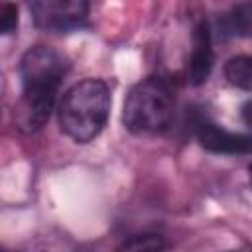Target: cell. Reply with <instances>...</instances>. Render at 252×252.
<instances>
[{
  "label": "cell",
  "instance_id": "cell-9",
  "mask_svg": "<svg viewBox=\"0 0 252 252\" xmlns=\"http://www.w3.org/2000/svg\"><path fill=\"white\" fill-rule=\"evenodd\" d=\"M165 240L159 234H134L124 240L114 252H163Z\"/></svg>",
  "mask_w": 252,
  "mask_h": 252
},
{
  "label": "cell",
  "instance_id": "cell-10",
  "mask_svg": "<svg viewBox=\"0 0 252 252\" xmlns=\"http://www.w3.org/2000/svg\"><path fill=\"white\" fill-rule=\"evenodd\" d=\"M16 28H18V8L6 2L0 6V32L6 35L12 33Z\"/></svg>",
  "mask_w": 252,
  "mask_h": 252
},
{
  "label": "cell",
  "instance_id": "cell-13",
  "mask_svg": "<svg viewBox=\"0 0 252 252\" xmlns=\"http://www.w3.org/2000/svg\"><path fill=\"white\" fill-rule=\"evenodd\" d=\"M248 175H250V181H252V163H250V167H248Z\"/></svg>",
  "mask_w": 252,
  "mask_h": 252
},
{
  "label": "cell",
  "instance_id": "cell-3",
  "mask_svg": "<svg viewBox=\"0 0 252 252\" xmlns=\"http://www.w3.org/2000/svg\"><path fill=\"white\" fill-rule=\"evenodd\" d=\"M65 73L67 63L63 55L45 45L30 47L20 59V77L24 89L57 91Z\"/></svg>",
  "mask_w": 252,
  "mask_h": 252
},
{
  "label": "cell",
  "instance_id": "cell-5",
  "mask_svg": "<svg viewBox=\"0 0 252 252\" xmlns=\"http://www.w3.org/2000/svg\"><path fill=\"white\" fill-rule=\"evenodd\" d=\"M57 91H43V89H22V94L14 106V122L16 126L26 132H37L49 120L53 104H55Z\"/></svg>",
  "mask_w": 252,
  "mask_h": 252
},
{
  "label": "cell",
  "instance_id": "cell-2",
  "mask_svg": "<svg viewBox=\"0 0 252 252\" xmlns=\"http://www.w3.org/2000/svg\"><path fill=\"white\" fill-rule=\"evenodd\" d=\"M175 108V96L171 87L163 79H144L130 89L124 100L122 122L132 134H158L163 132Z\"/></svg>",
  "mask_w": 252,
  "mask_h": 252
},
{
  "label": "cell",
  "instance_id": "cell-8",
  "mask_svg": "<svg viewBox=\"0 0 252 252\" xmlns=\"http://www.w3.org/2000/svg\"><path fill=\"white\" fill-rule=\"evenodd\" d=\"M224 75L230 85L252 93V55H238L226 61Z\"/></svg>",
  "mask_w": 252,
  "mask_h": 252
},
{
  "label": "cell",
  "instance_id": "cell-4",
  "mask_svg": "<svg viewBox=\"0 0 252 252\" xmlns=\"http://www.w3.org/2000/svg\"><path fill=\"white\" fill-rule=\"evenodd\" d=\"M30 12L39 30L65 33L87 22L89 4L85 0H33Z\"/></svg>",
  "mask_w": 252,
  "mask_h": 252
},
{
  "label": "cell",
  "instance_id": "cell-7",
  "mask_svg": "<svg viewBox=\"0 0 252 252\" xmlns=\"http://www.w3.org/2000/svg\"><path fill=\"white\" fill-rule=\"evenodd\" d=\"M213 63H215V51H213V33L209 24L203 20L195 26L193 32V49H191V57L187 63V79L191 85H203L211 71H213Z\"/></svg>",
  "mask_w": 252,
  "mask_h": 252
},
{
  "label": "cell",
  "instance_id": "cell-1",
  "mask_svg": "<svg viewBox=\"0 0 252 252\" xmlns=\"http://www.w3.org/2000/svg\"><path fill=\"white\" fill-rule=\"evenodd\" d=\"M110 112L108 87L98 79L75 83L61 98L59 126L65 136L87 144L100 134Z\"/></svg>",
  "mask_w": 252,
  "mask_h": 252
},
{
  "label": "cell",
  "instance_id": "cell-11",
  "mask_svg": "<svg viewBox=\"0 0 252 252\" xmlns=\"http://www.w3.org/2000/svg\"><path fill=\"white\" fill-rule=\"evenodd\" d=\"M242 120H244L248 126H252V100H248V102L242 106Z\"/></svg>",
  "mask_w": 252,
  "mask_h": 252
},
{
  "label": "cell",
  "instance_id": "cell-6",
  "mask_svg": "<svg viewBox=\"0 0 252 252\" xmlns=\"http://www.w3.org/2000/svg\"><path fill=\"white\" fill-rule=\"evenodd\" d=\"M197 140L201 148L213 154H226V156H242L252 154V136L228 132L217 124L205 122L197 130Z\"/></svg>",
  "mask_w": 252,
  "mask_h": 252
},
{
  "label": "cell",
  "instance_id": "cell-12",
  "mask_svg": "<svg viewBox=\"0 0 252 252\" xmlns=\"http://www.w3.org/2000/svg\"><path fill=\"white\" fill-rule=\"evenodd\" d=\"M230 252H252V248L244 246V248H236V250H230Z\"/></svg>",
  "mask_w": 252,
  "mask_h": 252
}]
</instances>
